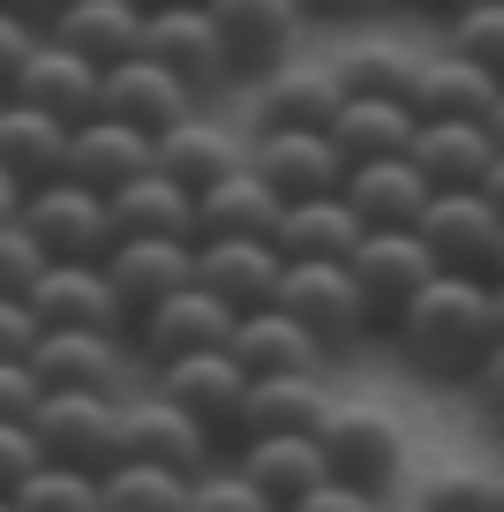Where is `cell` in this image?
<instances>
[{"instance_id":"1","label":"cell","mask_w":504,"mask_h":512,"mask_svg":"<svg viewBox=\"0 0 504 512\" xmlns=\"http://www.w3.org/2000/svg\"><path fill=\"white\" fill-rule=\"evenodd\" d=\"M384 332L399 339L422 377H444V384H467L482 369V354L497 347V309H489V279L474 272H429V287L399 309Z\"/></svg>"},{"instance_id":"2","label":"cell","mask_w":504,"mask_h":512,"mask_svg":"<svg viewBox=\"0 0 504 512\" xmlns=\"http://www.w3.org/2000/svg\"><path fill=\"white\" fill-rule=\"evenodd\" d=\"M31 437H38L46 460L83 467V475H106V467L128 452V400L121 392H38Z\"/></svg>"},{"instance_id":"3","label":"cell","mask_w":504,"mask_h":512,"mask_svg":"<svg viewBox=\"0 0 504 512\" xmlns=\"http://www.w3.org/2000/svg\"><path fill=\"white\" fill-rule=\"evenodd\" d=\"M316 452H324V482H347L362 497H384L407 467V437L384 407H331L316 422Z\"/></svg>"},{"instance_id":"4","label":"cell","mask_w":504,"mask_h":512,"mask_svg":"<svg viewBox=\"0 0 504 512\" xmlns=\"http://www.w3.org/2000/svg\"><path fill=\"white\" fill-rule=\"evenodd\" d=\"M271 309H286V317H294V324H301V332H309L324 354L354 347V339L369 332V309H362V294H354L347 264H324V256H301V264H279V287H271Z\"/></svg>"},{"instance_id":"5","label":"cell","mask_w":504,"mask_h":512,"mask_svg":"<svg viewBox=\"0 0 504 512\" xmlns=\"http://www.w3.org/2000/svg\"><path fill=\"white\" fill-rule=\"evenodd\" d=\"M143 61H158L166 76L181 83V91L204 106V98H219L226 83H234V68H226V46L219 31H211L204 0H174V8H143Z\"/></svg>"},{"instance_id":"6","label":"cell","mask_w":504,"mask_h":512,"mask_svg":"<svg viewBox=\"0 0 504 512\" xmlns=\"http://www.w3.org/2000/svg\"><path fill=\"white\" fill-rule=\"evenodd\" d=\"M429 272H437V264H429L414 226H377V234H362L347 249V279H354V294H362V309H369V332L392 324L399 309L429 287Z\"/></svg>"},{"instance_id":"7","label":"cell","mask_w":504,"mask_h":512,"mask_svg":"<svg viewBox=\"0 0 504 512\" xmlns=\"http://www.w3.org/2000/svg\"><path fill=\"white\" fill-rule=\"evenodd\" d=\"M23 234L38 241L46 256H83V264H98V256L113 249V219H106V196L83 189V181H38V189H23L16 204Z\"/></svg>"},{"instance_id":"8","label":"cell","mask_w":504,"mask_h":512,"mask_svg":"<svg viewBox=\"0 0 504 512\" xmlns=\"http://www.w3.org/2000/svg\"><path fill=\"white\" fill-rule=\"evenodd\" d=\"M497 226H504V211L489 204L482 189H429L414 234H422V249H429V264H437V272H474V279H489Z\"/></svg>"},{"instance_id":"9","label":"cell","mask_w":504,"mask_h":512,"mask_svg":"<svg viewBox=\"0 0 504 512\" xmlns=\"http://www.w3.org/2000/svg\"><path fill=\"white\" fill-rule=\"evenodd\" d=\"M211 31L226 46V68L234 76H271L286 53L301 46V0H204Z\"/></svg>"},{"instance_id":"10","label":"cell","mask_w":504,"mask_h":512,"mask_svg":"<svg viewBox=\"0 0 504 512\" xmlns=\"http://www.w3.org/2000/svg\"><path fill=\"white\" fill-rule=\"evenodd\" d=\"M158 400H174L189 422H204L211 437H234V415H241V392H249V369L234 362L226 347H204V354H181V362H158Z\"/></svg>"},{"instance_id":"11","label":"cell","mask_w":504,"mask_h":512,"mask_svg":"<svg viewBox=\"0 0 504 512\" xmlns=\"http://www.w3.org/2000/svg\"><path fill=\"white\" fill-rule=\"evenodd\" d=\"M23 302H31L38 332H121V302H113L106 272L83 256H53Z\"/></svg>"},{"instance_id":"12","label":"cell","mask_w":504,"mask_h":512,"mask_svg":"<svg viewBox=\"0 0 504 512\" xmlns=\"http://www.w3.org/2000/svg\"><path fill=\"white\" fill-rule=\"evenodd\" d=\"M249 166L271 181L279 204H301V196H339V174H347V159L331 151L324 128H256Z\"/></svg>"},{"instance_id":"13","label":"cell","mask_w":504,"mask_h":512,"mask_svg":"<svg viewBox=\"0 0 504 512\" xmlns=\"http://www.w3.org/2000/svg\"><path fill=\"white\" fill-rule=\"evenodd\" d=\"M38 31L53 46H68L76 61L113 68V61H136L143 53V0H61Z\"/></svg>"},{"instance_id":"14","label":"cell","mask_w":504,"mask_h":512,"mask_svg":"<svg viewBox=\"0 0 504 512\" xmlns=\"http://www.w3.org/2000/svg\"><path fill=\"white\" fill-rule=\"evenodd\" d=\"M98 113L121 121V128H136V136H166L181 113H196V98L181 91L158 61H143V53H136V61L98 68Z\"/></svg>"},{"instance_id":"15","label":"cell","mask_w":504,"mask_h":512,"mask_svg":"<svg viewBox=\"0 0 504 512\" xmlns=\"http://www.w3.org/2000/svg\"><path fill=\"white\" fill-rule=\"evenodd\" d=\"M8 98H23V106H38V113H53V121H91L98 113V68L91 61H76L68 46H53L46 31H38V46L23 53V68L8 76Z\"/></svg>"},{"instance_id":"16","label":"cell","mask_w":504,"mask_h":512,"mask_svg":"<svg viewBox=\"0 0 504 512\" xmlns=\"http://www.w3.org/2000/svg\"><path fill=\"white\" fill-rule=\"evenodd\" d=\"M279 264H286V256L271 249V241H196V249H189V287H204L211 302H226L241 317V309L271 302Z\"/></svg>"},{"instance_id":"17","label":"cell","mask_w":504,"mask_h":512,"mask_svg":"<svg viewBox=\"0 0 504 512\" xmlns=\"http://www.w3.org/2000/svg\"><path fill=\"white\" fill-rule=\"evenodd\" d=\"M226 332H234V309L211 302L204 287H181V294H166V302H151V309L136 317L143 362H181V354L226 347Z\"/></svg>"},{"instance_id":"18","label":"cell","mask_w":504,"mask_h":512,"mask_svg":"<svg viewBox=\"0 0 504 512\" xmlns=\"http://www.w3.org/2000/svg\"><path fill=\"white\" fill-rule=\"evenodd\" d=\"M189 249L196 241H113V249L98 256V272H106V287H113V302H121L128 324L151 302L189 287Z\"/></svg>"},{"instance_id":"19","label":"cell","mask_w":504,"mask_h":512,"mask_svg":"<svg viewBox=\"0 0 504 512\" xmlns=\"http://www.w3.org/2000/svg\"><path fill=\"white\" fill-rule=\"evenodd\" d=\"M128 347L121 332H38L31 347V377L46 392H121Z\"/></svg>"},{"instance_id":"20","label":"cell","mask_w":504,"mask_h":512,"mask_svg":"<svg viewBox=\"0 0 504 512\" xmlns=\"http://www.w3.org/2000/svg\"><path fill=\"white\" fill-rule=\"evenodd\" d=\"M113 241H196V196L181 181H166L158 166H143L136 181L106 196Z\"/></svg>"},{"instance_id":"21","label":"cell","mask_w":504,"mask_h":512,"mask_svg":"<svg viewBox=\"0 0 504 512\" xmlns=\"http://www.w3.org/2000/svg\"><path fill=\"white\" fill-rule=\"evenodd\" d=\"M339 204H347L369 234H377V226H414L422 204H429V181L414 174L407 151H399V159H354L347 174H339Z\"/></svg>"},{"instance_id":"22","label":"cell","mask_w":504,"mask_h":512,"mask_svg":"<svg viewBox=\"0 0 504 512\" xmlns=\"http://www.w3.org/2000/svg\"><path fill=\"white\" fill-rule=\"evenodd\" d=\"M271 226H279V196L249 159L196 189V241H271Z\"/></svg>"},{"instance_id":"23","label":"cell","mask_w":504,"mask_h":512,"mask_svg":"<svg viewBox=\"0 0 504 512\" xmlns=\"http://www.w3.org/2000/svg\"><path fill=\"white\" fill-rule=\"evenodd\" d=\"M324 415H331L324 369H286V377H249V392H241V415H234V437L316 430Z\"/></svg>"},{"instance_id":"24","label":"cell","mask_w":504,"mask_h":512,"mask_svg":"<svg viewBox=\"0 0 504 512\" xmlns=\"http://www.w3.org/2000/svg\"><path fill=\"white\" fill-rule=\"evenodd\" d=\"M143 166H151V136H136V128L106 121V113H91V121L68 128V166H61V174L83 181V189L113 196L121 181H136Z\"/></svg>"},{"instance_id":"25","label":"cell","mask_w":504,"mask_h":512,"mask_svg":"<svg viewBox=\"0 0 504 512\" xmlns=\"http://www.w3.org/2000/svg\"><path fill=\"white\" fill-rule=\"evenodd\" d=\"M121 460H158V467H174V475H204L211 430L189 422L174 400L143 392V400H128V452H121Z\"/></svg>"},{"instance_id":"26","label":"cell","mask_w":504,"mask_h":512,"mask_svg":"<svg viewBox=\"0 0 504 512\" xmlns=\"http://www.w3.org/2000/svg\"><path fill=\"white\" fill-rule=\"evenodd\" d=\"M407 159H414V174H422L429 189H482L497 144H489L482 121H414Z\"/></svg>"},{"instance_id":"27","label":"cell","mask_w":504,"mask_h":512,"mask_svg":"<svg viewBox=\"0 0 504 512\" xmlns=\"http://www.w3.org/2000/svg\"><path fill=\"white\" fill-rule=\"evenodd\" d=\"M68 166V121L23 106V98H0V174L16 189H38V181H61Z\"/></svg>"},{"instance_id":"28","label":"cell","mask_w":504,"mask_h":512,"mask_svg":"<svg viewBox=\"0 0 504 512\" xmlns=\"http://www.w3.org/2000/svg\"><path fill=\"white\" fill-rule=\"evenodd\" d=\"M241 475L271 497V512H286L301 490L324 482V452H316V430H271V437H241Z\"/></svg>"},{"instance_id":"29","label":"cell","mask_w":504,"mask_h":512,"mask_svg":"<svg viewBox=\"0 0 504 512\" xmlns=\"http://www.w3.org/2000/svg\"><path fill=\"white\" fill-rule=\"evenodd\" d=\"M226 354H234L249 377H286V369H324V347L301 332L286 309H241L234 332H226Z\"/></svg>"},{"instance_id":"30","label":"cell","mask_w":504,"mask_h":512,"mask_svg":"<svg viewBox=\"0 0 504 512\" xmlns=\"http://www.w3.org/2000/svg\"><path fill=\"white\" fill-rule=\"evenodd\" d=\"M151 166L196 196V189H211L219 174H234V166H241V144L226 136L219 121H204V106H196V113H181L166 136H151Z\"/></svg>"},{"instance_id":"31","label":"cell","mask_w":504,"mask_h":512,"mask_svg":"<svg viewBox=\"0 0 504 512\" xmlns=\"http://www.w3.org/2000/svg\"><path fill=\"white\" fill-rule=\"evenodd\" d=\"M497 91L504 83L489 76V68L459 61V53H437V61L414 68L407 106H414V121H482V113L497 106Z\"/></svg>"},{"instance_id":"32","label":"cell","mask_w":504,"mask_h":512,"mask_svg":"<svg viewBox=\"0 0 504 512\" xmlns=\"http://www.w3.org/2000/svg\"><path fill=\"white\" fill-rule=\"evenodd\" d=\"M339 76L331 61H279L264 76V106H256V128H331L339 113Z\"/></svg>"},{"instance_id":"33","label":"cell","mask_w":504,"mask_h":512,"mask_svg":"<svg viewBox=\"0 0 504 512\" xmlns=\"http://www.w3.org/2000/svg\"><path fill=\"white\" fill-rule=\"evenodd\" d=\"M369 226L354 219L339 196H301V204H279V226H271V249L286 256V264H301V256H324V264H347V249L362 241Z\"/></svg>"},{"instance_id":"34","label":"cell","mask_w":504,"mask_h":512,"mask_svg":"<svg viewBox=\"0 0 504 512\" xmlns=\"http://www.w3.org/2000/svg\"><path fill=\"white\" fill-rule=\"evenodd\" d=\"M324 136L347 166L354 159H399V151L414 144V106L407 98H339Z\"/></svg>"},{"instance_id":"35","label":"cell","mask_w":504,"mask_h":512,"mask_svg":"<svg viewBox=\"0 0 504 512\" xmlns=\"http://www.w3.org/2000/svg\"><path fill=\"white\" fill-rule=\"evenodd\" d=\"M98 505H113V512H189V475H174V467H158V460H113L98 475Z\"/></svg>"},{"instance_id":"36","label":"cell","mask_w":504,"mask_h":512,"mask_svg":"<svg viewBox=\"0 0 504 512\" xmlns=\"http://www.w3.org/2000/svg\"><path fill=\"white\" fill-rule=\"evenodd\" d=\"M414 68H422V53H407V46H354L331 61V76H339L347 98H407Z\"/></svg>"},{"instance_id":"37","label":"cell","mask_w":504,"mask_h":512,"mask_svg":"<svg viewBox=\"0 0 504 512\" xmlns=\"http://www.w3.org/2000/svg\"><path fill=\"white\" fill-rule=\"evenodd\" d=\"M16 512H98V475L83 467H61V460H38L31 475L8 490Z\"/></svg>"},{"instance_id":"38","label":"cell","mask_w":504,"mask_h":512,"mask_svg":"<svg viewBox=\"0 0 504 512\" xmlns=\"http://www.w3.org/2000/svg\"><path fill=\"white\" fill-rule=\"evenodd\" d=\"M444 53L489 68L504 83V0H482V8H452V31H444Z\"/></svg>"},{"instance_id":"39","label":"cell","mask_w":504,"mask_h":512,"mask_svg":"<svg viewBox=\"0 0 504 512\" xmlns=\"http://www.w3.org/2000/svg\"><path fill=\"white\" fill-rule=\"evenodd\" d=\"M422 512H504V475H482V467H444L422 490Z\"/></svg>"},{"instance_id":"40","label":"cell","mask_w":504,"mask_h":512,"mask_svg":"<svg viewBox=\"0 0 504 512\" xmlns=\"http://www.w3.org/2000/svg\"><path fill=\"white\" fill-rule=\"evenodd\" d=\"M189 512H271V497L256 490L241 467H226V475H189Z\"/></svg>"},{"instance_id":"41","label":"cell","mask_w":504,"mask_h":512,"mask_svg":"<svg viewBox=\"0 0 504 512\" xmlns=\"http://www.w3.org/2000/svg\"><path fill=\"white\" fill-rule=\"evenodd\" d=\"M53 256L23 234V219H0V294H31V279L46 272Z\"/></svg>"},{"instance_id":"42","label":"cell","mask_w":504,"mask_h":512,"mask_svg":"<svg viewBox=\"0 0 504 512\" xmlns=\"http://www.w3.org/2000/svg\"><path fill=\"white\" fill-rule=\"evenodd\" d=\"M46 460V452H38V437H31V422H0V497L16 490L23 475H31V467Z\"/></svg>"},{"instance_id":"43","label":"cell","mask_w":504,"mask_h":512,"mask_svg":"<svg viewBox=\"0 0 504 512\" xmlns=\"http://www.w3.org/2000/svg\"><path fill=\"white\" fill-rule=\"evenodd\" d=\"M38 347V317L23 294H0V362H31Z\"/></svg>"},{"instance_id":"44","label":"cell","mask_w":504,"mask_h":512,"mask_svg":"<svg viewBox=\"0 0 504 512\" xmlns=\"http://www.w3.org/2000/svg\"><path fill=\"white\" fill-rule=\"evenodd\" d=\"M38 392H46V384L31 377V362H0V422H31Z\"/></svg>"},{"instance_id":"45","label":"cell","mask_w":504,"mask_h":512,"mask_svg":"<svg viewBox=\"0 0 504 512\" xmlns=\"http://www.w3.org/2000/svg\"><path fill=\"white\" fill-rule=\"evenodd\" d=\"M286 512H377V497L347 490V482H316V490H301Z\"/></svg>"},{"instance_id":"46","label":"cell","mask_w":504,"mask_h":512,"mask_svg":"<svg viewBox=\"0 0 504 512\" xmlns=\"http://www.w3.org/2000/svg\"><path fill=\"white\" fill-rule=\"evenodd\" d=\"M38 46V23L31 16H8V8H0V91H8V76H16L23 68V53Z\"/></svg>"},{"instance_id":"47","label":"cell","mask_w":504,"mask_h":512,"mask_svg":"<svg viewBox=\"0 0 504 512\" xmlns=\"http://www.w3.org/2000/svg\"><path fill=\"white\" fill-rule=\"evenodd\" d=\"M467 384H474V392L489 400V415H504V332H497V347L482 354V369H474Z\"/></svg>"},{"instance_id":"48","label":"cell","mask_w":504,"mask_h":512,"mask_svg":"<svg viewBox=\"0 0 504 512\" xmlns=\"http://www.w3.org/2000/svg\"><path fill=\"white\" fill-rule=\"evenodd\" d=\"M369 8H384V0H301V16H331V23L369 16Z\"/></svg>"},{"instance_id":"49","label":"cell","mask_w":504,"mask_h":512,"mask_svg":"<svg viewBox=\"0 0 504 512\" xmlns=\"http://www.w3.org/2000/svg\"><path fill=\"white\" fill-rule=\"evenodd\" d=\"M482 196H489V204L504 211V151H497V159H489V174H482Z\"/></svg>"},{"instance_id":"50","label":"cell","mask_w":504,"mask_h":512,"mask_svg":"<svg viewBox=\"0 0 504 512\" xmlns=\"http://www.w3.org/2000/svg\"><path fill=\"white\" fill-rule=\"evenodd\" d=\"M482 128H489V144H497V151H504V91H497V106H489V113H482Z\"/></svg>"},{"instance_id":"51","label":"cell","mask_w":504,"mask_h":512,"mask_svg":"<svg viewBox=\"0 0 504 512\" xmlns=\"http://www.w3.org/2000/svg\"><path fill=\"white\" fill-rule=\"evenodd\" d=\"M8 16H31V23H46V0H0Z\"/></svg>"},{"instance_id":"52","label":"cell","mask_w":504,"mask_h":512,"mask_svg":"<svg viewBox=\"0 0 504 512\" xmlns=\"http://www.w3.org/2000/svg\"><path fill=\"white\" fill-rule=\"evenodd\" d=\"M16 204H23V189H16L8 174H0V219H16Z\"/></svg>"},{"instance_id":"53","label":"cell","mask_w":504,"mask_h":512,"mask_svg":"<svg viewBox=\"0 0 504 512\" xmlns=\"http://www.w3.org/2000/svg\"><path fill=\"white\" fill-rule=\"evenodd\" d=\"M489 309H497V332H504V272H489Z\"/></svg>"},{"instance_id":"54","label":"cell","mask_w":504,"mask_h":512,"mask_svg":"<svg viewBox=\"0 0 504 512\" xmlns=\"http://www.w3.org/2000/svg\"><path fill=\"white\" fill-rule=\"evenodd\" d=\"M489 272H504V226H497V249H489Z\"/></svg>"},{"instance_id":"55","label":"cell","mask_w":504,"mask_h":512,"mask_svg":"<svg viewBox=\"0 0 504 512\" xmlns=\"http://www.w3.org/2000/svg\"><path fill=\"white\" fill-rule=\"evenodd\" d=\"M407 8H444V0H407Z\"/></svg>"},{"instance_id":"56","label":"cell","mask_w":504,"mask_h":512,"mask_svg":"<svg viewBox=\"0 0 504 512\" xmlns=\"http://www.w3.org/2000/svg\"><path fill=\"white\" fill-rule=\"evenodd\" d=\"M143 8H174V0H143Z\"/></svg>"},{"instance_id":"57","label":"cell","mask_w":504,"mask_h":512,"mask_svg":"<svg viewBox=\"0 0 504 512\" xmlns=\"http://www.w3.org/2000/svg\"><path fill=\"white\" fill-rule=\"evenodd\" d=\"M452 8H482V0H452Z\"/></svg>"},{"instance_id":"58","label":"cell","mask_w":504,"mask_h":512,"mask_svg":"<svg viewBox=\"0 0 504 512\" xmlns=\"http://www.w3.org/2000/svg\"><path fill=\"white\" fill-rule=\"evenodd\" d=\"M53 8H61V0H46V16H53Z\"/></svg>"},{"instance_id":"59","label":"cell","mask_w":504,"mask_h":512,"mask_svg":"<svg viewBox=\"0 0 504 512\" xmlns=\"http://www.w3.org/2000/svg\"><path fill=\"white\" fill-rule=\"evenodd\" d=\"M0 512H16V505H8V497H0Z\"/></svg>"},{"instance_id":"60","label":"cell","mask_w":504,"mask_h":512,"mask_svg":"<svg viewBox=\"0 0 504 512\" xmlns=\"http://www.w3.org/2000/svg\"><path fill=\"white\" fill-rule=\"evenodd\" d=\"M98 512H113V505H98Z\"/></svg>"},{"instance_id":"61","label":"cell","mask_w":504,"mask_h":512,"mask_svg":"<svg viewBox=\"0 0 504 512\" xmlns=\"http://www.w3.org/2000/svg\"><path fill=\"white\" fill-rule=\"evenodd\" d=\"M0 98H8V91H0Z\"/></svg>"}]
</instances>
